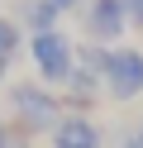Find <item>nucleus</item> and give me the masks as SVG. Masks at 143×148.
Returning <instances> with one entry per match:
<instances>
[{"mask_svg":"<svg viewBox=\"0 0 143 148\" xmlns=\"http://www.w3.org/2000/svg\"><path fill=\"white\" fill-rule=\"evenodd\" d=\"M124 10H129L133 24H143V0H124Z\"/></svg>","mask_w":143,"mask_h":148,"instance_id":"6e6552de","label":"nucleus"},{"mask_svg":"<svg viewBox=\"0 0 143 148\" xmlns=\"http://www.w3.org/2000/svg\"><path fill=\"white\" fill-rule=\"evenodd\" d=\"M57 5H62V10H72V5H81V0H57Z\"/></svg>","mask_w":143,"mask_h":148,"instance_id":"9d476101","label":"nucleus"},{"mask_svg":"<svg viewBox=\"0 0 143 148\" xmlns=\"http://www.w3.org/2000/svg\"><path fill=\"white\" fill-rule=\"evenodd\" d=\"M14 53H19V19L0 14V62H10Z\"/></svg>","mask_w":143,"mask_h":148,"instance_id":"0eeeda50","label":"nucleus"},{"mask_svg":"<svg viewBox=\"0 0 143 148\" xmlns=\"http://www.w3.org/2000/svg\"><path fill=\"white\" fill-rule=\"evenodd\" d=\"M72 43L62 38V34H34V43H29V58H34V67H38V77L43 81H72Z\"/></svg>","mask_w":143,"mask_h":148,"instance_id":"f257e3e1","label":"nucleus"},{"mask_svg":"<svg viewBox=\"0 0 143 148\" xmlns=\"http://www.w3.org/2000/svg\"><path fill=\"white\" fill-rule=\"evenodd\" d=\"M57 14H62V5H57V0H29L19 19H24V24H29V29H34V34H53V24H57Z\"/></svg>","mask_w":143,"mask_h":148,"instance_id":"423d86ee","label":"nucleus"},{"mask_svg":"<svg viewBox=\"0 0 143 148\" xmlns=\"http://www.w3.org/2000/svg\"><path fill=\"white\" fill-rule=\"evenodd\" d=\"M129 148H143V119H138V129H133V138H129Z\"/></svg>","mask_w":143,"mask_h":148,"instance_id":"1a4fd4ad","label":"nucleus"},{"mask_svg":"<svg viewBox=\"0 0 143 148\" xmlns=\"http://www.w3.org/2000/svg\"><path fill=\"white\" fill-rule=\"evenodd\" d=\"M53 148H100V129H95L91 119L72 115V119H62V124L53 129Z\"/></svg>","mask_w":143,"mask_h":148,"instance_id":"39448f33","label":"nucleus"},{"mask_svg":"<svg viewBox=\"0 0 143 148\" xmlns=\"http://www.w3.org/2000/svg\"><path fill=\"white\" fill-rule=\"evenodd\" d=\"M105 91L114 100H133L143 96V53L138 48H114L105 62Z\"/></svg>","mask_w":143,"mask_h":148,"instance_id":"f03ea898","label":"nucleus"},{"mask_svg":"<svg viewBox=\"0 0 143 148\" xmlns=\"http://www.w3.org/2000/svg\"><path fill=\"white\" fill-rule=\"evenodd\" d=\"M10 105H14L19 124H24V129H34V134H38V129H48V124H53V129L62 124V119H57V100L48 96L43 86H29V81H19V86L10 91Z\"/></svg>","mask_w":143,"mask_h":148,"instance_id":"7ed1b4c3","label":"nucleus"},{"mask_svg":"<svg viewBox=\"0 0 143 148\" xmlns=\"http://www.w3.org/2000/svg\"><path fill=\"white\" fill-rule=\"evenodd\" d=\"M124 24H129V10H124V0H95L91 10H86V29L95 38H119Z\"/></svg>","mask_w":143,"mask_h":148,"instance_id":"20e7f679","label":"nucleus"},{"mask_svg":"<svg viewBox=\"0 0 143 148\" xmlns=\"http://www.w3.org/2000/svg\"><path fill=\"white\" fill-rule=\"evenodd\" d=\"M0 77H5V62H0Z\"/></svg>","mask_w":143,"mask_h":148,"instance_id":"9b49d317","label":"nucleus"}]
</instances>
